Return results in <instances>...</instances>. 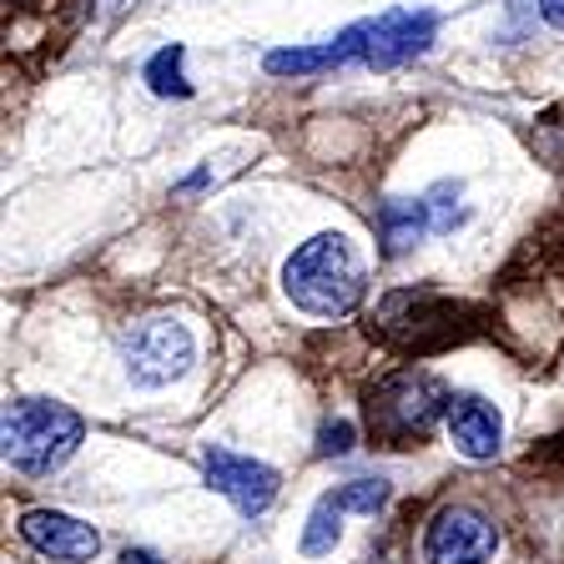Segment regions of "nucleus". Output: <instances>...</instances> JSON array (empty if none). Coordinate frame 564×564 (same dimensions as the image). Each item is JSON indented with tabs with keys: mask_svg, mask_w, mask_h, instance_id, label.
Segmentation results:
<instances>
[{
	"mask_svg": "<svg viewBox=\"0 0 564 564\" xmlns=\"http://www.w3.org/2000/svg\"><path fill=\"white\" fill-rule=\"evenodd\" d=\"M368 272L343 232H317L282 262V293L313 317H348L364 303Z\"/></svg>",
	"mask_w": 564,
	"mask_h": 564,
	"instance_id": "f257e3e1",
	"label": "nucleus"
},
{
	"mask_svg": "<svg viewBox=\"0 0 564 564\" xmlns=\"http://www.w3.org/2000/svg\"><path fill=\"white\" fill-rule=\"evenodd\" d=\"M86 438V423L76 409L56 399H15L6 403V423H0V444H6V464L15 474L46 479L66 464Z\"/></svg>",
	"mask_w": 564,
	"mask_h": 564,
	"instance_id": "f03ea898",
	"label": "nucleus"
},
{
	"mask_svg": "<svg viewBox=\"0 0 564 564\" xmlns=\"http://www.w3.org/2000/svg\"><path fill=\"white\" fill-rule=\"evenodd\" d=\"M448 393L434 373L423 368H399V373L378 378L368 388V403H364V419H368V434L373 444L383 448H409V444H423L429 429L448 413Z\"/></svg>",
	"mask_w": 564,
	"mask_h": 564,
	"instance_id": "7ed1b4c3",
	"label": "nucleus"
},
{
	"mask_svg": "<svg viewBox=\"0 0 564 564\" xmlns=\"http://www.w3.org/2000/svg\"><path fill=\"white\" fill-rule=\"evenodd\" d=\"M438 31L434 11H409V6H393L383 15H368V21H352L348 31H338V46L348 66H368V70H393L403 61L423 56L429 41Z\"/></svg>",
	"mask_w": 564,
	"mask_h": 564,
	"instance_id": "20e7f679",
	"label": "nucleus"
},
{
	"mask_svg": "<svg viewBox=\"0 0 564 564\" xmlns=\"http://www.w3.org/2000/svg\"><path fill=\"white\" fill-rule=\"evenodd\" d=\"M458 313H464L458 303L423 293V288L419 293H388L383 307H378V328L409 352H434L458 338Z\"/></svg>",
	"mask_w": 564,
	"mask_h": 564,
	"instance_id": "39448f33",
	"label": "nucleus"
},
{
	"mask_svg": "<svg viewBox=\"0 0 564 564\" xmlns=\"http://www.w3.org/2000/svg\"><path fill=\"white\" fill-rule=\"evenodd\" d=\"M121 358L141 388H162L192 368V333L176 317H141L121 333Z\"/></svg>",
	"mask_w": 564,
	"mask_h": 564,
	"instance_id": "423d86ee",
	"label": "nucleus"
},
{
	"mask_svg": "<svg viewBox=\"0 0 564 564\" xmlns=\"http://www.w3.org/2000/svg\"><path fill=\"white\" fill-rule=\"evenodd\" d=\"M494 550H499V529L474 505H444L423 529L429 564H489Z\"/></svg>",
	"mask_w": 564,
	"mask_h": 564,
	"instance_id": "0eeeda50",
	"label": "nucleus"
},
{
	"mask_svg": "<svg viewBox=\"0 0 564 564\" xmlns=\"http://www.w3.org/2000/svg\"><path fill=\"white\" fill-rule=\"evenodd\" d=\"M202 474H207L212 489L223 494V499H232L237 514H247V519H258L282 489L278 469H268L262 458L232 454V448H217V444L202 454Z\"/></svg>",
	"mask_w": 564,
	"mask_h": 564,
	"instance_id": "6e6552de",
	"label": "nucleus"
},
{
	"mask_svg": "<svg viewBox=\"0 0 564 564\" xmlns=\"http://www.w3.org/2000/svg\"><path fill=\"white\" fill-rule=\"evenodd\" d=\"M21 534L35 554L61 564H86L101 554V534H96L86 519L61 514V509H25L21 514Z\"/></svg>",
	"mask_w": 564,
	"mask_h": 564,
	"instance_id": "1a4fd4ad",
	"label": "nucleus"
},
{
	"mask_svg": "<svg viewBox=\"0 0 564 564\" xmlns=\"http://www.w3.org/2000/svg\"><path fill=\"white\" fill-rule=\"evenodd\" d=\"M444 429H448L458 454L479 458V464L494 458L499 444H505V419H499V409H494L489 399H479V393H454V399H448V413H444Z\"/></svg>",
	"mask_w": 564,
	"mask_h": 564,
	"instance_id": "9d476101",
	"label": "nucleus"
},
{
	"mask_svg": "<svg viewBox=\"0 0 564 564\" xmlns=\"http://www.w3.org/2000/svg\"><path fill=\"white\" fill-rule=\"evenodd\" d=\"M423 232H434V223H429V202L393 197V202L378 207V242H383V258H403Z\"/></svg>",
	"mask_w": 564,
	"mask_h": 564,
	"instance_id": "9b49d317",
	"label": "nucleus"
},
{
	"mask_svg": "<svg viewBox=\"0 0 564 564\" xmlns=\"http://www.w3.org/2000/svg\"><path fill=\"white\" fill-rule=\"evenodd\" d=\"M262 66H268L272 76H317V70H338V66H348V61H343V46H338V35H333V41H323V46L268 51V61H262Z\"/></svg>",
	"mask_w": 564,
	"mask_h": 564,
	"instance_id": "f8f14e48",
	"label": "nucleus"
},
{
	"mask_svg": "<svg viewBox=\"0 0 564 564\" xmlns=\"http://www.w3.org/2000/svg\"><path fill=\"white\" fill-rule=\"evenodd\" d=\"M343 514H348V509L338 505V494H323V499H317L313 505V514H307V529H303V554H328L333 544L343 540Z\"/></svg>",
	"mask_w": 564,
	"mask_h": 564,
	"instance_id": "ddd939ff",
	"label": "nucleus"
},
{
	"mask_svg": "<svg viewBox=\"0 0 564 564\" xmlns=\"http://www.w3.org/2000/svg\"><path fill=\"white\" fill-rule=\"evenodd\" d=\"M182 61H187V46L182 41H172V46H162L152 61H147V86H152L156 96H192V82L187 70H182Z\"/></svg>",
	"mask_w": 564,
	"mask_h": 564,
	"instance_id": "4468645a",
	"label": "nucleus"
},
{
	"mask_svg": "<svg viewBox=\"0 0 564 564\" xmlns=\"http://www.w3.org/2000/svg\"><path fill=\"white\" fill-rule=\"evenodd\" d=\"M333 494H338V505L348 509V514H378V509L388 505V479H348Z\"/></svg>",
	"mask_w": 564,
	"mask_h": 564,
	"instance_id": "2eb2a0df",
	"label": "nucleus"
},
{
	"mask_svg": "<svg viewBox=\"0 0 564 564\" xmlns=\"http://www.w3.org/2000/svg\"><path fill=\"white\" fill-rule=\"evenodd\" d=\"M429 223H434V232H454L458 223H464V207H454L458 202V182H438L434 192H429Z\"/></svg>",
	"mask_w": 564,
	"mask_h": 564,
	"instance_id": "dca6fc26",
	"label": "nucleus"
},
{
	"mask_svg": "<svg viewBox=\"0 0 564 564\" xmlns=\"http://www.w3.org/2000/svg\"><path fill=\"white\" fill-rule=\"evenodd\" d=\"M352 444H358V429H352L348 419L323 423V434H317V454H323V458H343Z\"/></svg>",
	"mask_w": 564,
	"mask_h": 564,
	"instance_id": "f3484780",
	"label": "nucleus"
},
{
	"mask_svg": "<svg viewBox=\"0 0 564 564\" xmlns=\"http://www.w3.org/2000/svg\"><path fill=\"white\" fill-rule=\"evenodd\" d=\"M540 15L564 35V0H540Z\"/></svg>",
	"mask_w": 564,
	"mask_h": 564,
	"instance_id": "a211bd4d",
	"label": "nucleus"
},
{
	"mask_svg": "<svg viewBox=\"0 0 564 564\" xmlns=\"http://www.w3.org/2000/svg\"><path fill=\"white\" fill-rule=\"evenodd\" d=\"M117 564H162V560H156L152 550H127V554H121Z\"/></svg>",
	"mask_w": 564,
	"mask_h": 564,
	"instance_id": "6ab92c4d",
	"label": "nucleus"
}]
</instances>
